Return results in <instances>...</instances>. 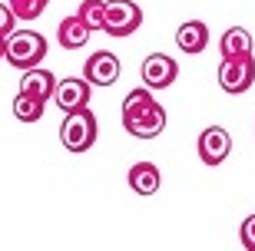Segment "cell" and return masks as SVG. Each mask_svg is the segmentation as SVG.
<instances>
[{
  "label": "cell",
  "instance_id": "cell-1",
  "mask_svg": "<svg viewBox=\"0 0 255 251\" xmlns=\"http://www.w3.org/2000/svg\"><path fill=\"white\" fill-rule=\"evenodd\" d=\"M123 129L136 139H156L166 129V109H162L149 86L132 89L123 99Z\"/></svg>",
  "mask_w": 255,
  "mask_h": 251
},
{
  "label": "cell",
  "instance_id": "cell-2",
  "mask_svg": "<svg viewBox=\"0 0 255 251\" xmlns=\"http://www.w3.org/2000/svg\"><path fill=\"white\" fill-rule=\"evenodd\" d=\"M47 56V40L37 30H13L3 43V60L17 70H33Z\"/></svg>",
  "mask_w": 255,
  "mask_h": 251
},
{
  "label": "cell",
  "instance_id": "cell-3",
  "mask_svg": "<svg viewBox=\"0 0 255 251\" xmlns=\"http://www.w3.org/2000/svg\"><path fill=\"white\" fill-rule=\"evenodd\" d=\"M96 136H100V129H96V116L90 112V106L86 109H76V112H66V119L60 122V142H63L66 152H86L93 149Z\"/></svg>",
  "mask_w": 255,
  "mask_h": 251
},
{
  "label": "cell",
  "instance_id": "cell-4",
  "mask_svg": "<svg viewBox=\"0 0 255 251\" xmlns=\"http://www.w3.org/2000/svg\"><path fill=\"white\" fill-rule=\"evenodd\" d=\"M255 83V60L252 56H222L219 63V86L229 96L249 93Z\"/></svg>",
  "mask_w": 255,
  "mask_h": 251
},
{
  "label": "cell",
  "instance_id": "cell-5",
  "mask_svg": "<svg viewBox=\"0 0 255 251\" xmlns=\"http://www.w3.org/2000/svg\"><path fill=\"white\" fill-rule=\"evenodd\" d=\"M142 27V10L132 0H106V20L103 30L110 37H129Z\"/></svg>",
  "mask_w": 255,
  "mask_h": 251
},
{
  "label": "cell",
  "instance_id": "cell-6",
  "mask_svg": "<svg viewBox=\"0 0 255 251\" xmlns=\"http://www.w3.org/2000/svg\"><path fill=\"white\" fill-rule=\"evenodd\" d=\"M142 83L149 86V89H166V86L176 83V76H179V63L172 60V56L166 53H149L146 60H142Z\"/></svg>",
  "mask_w": 255,
  "mask_h": 251
},
{
  "label": "cell",
  "instance_id": "cell-7",
  "mask_svg": "<svg viewBox=\"0 0 255 251\" xmlns=\"http://www.w3.org/2000/svg\"><path fill=\"white\" fill-rule=\"evenodd\" d=\"M90 89L93 83L86 76H66L57 83V93H53V102H57L63 112H76V109H86L90 106Z\"/></svg>",
  "mask_w": 255,
  "mask_h": 251
},
{
  "label": "cell",
  "instance_id": "cell-8",
  "mask_svg": "<svg viewBox=\"0 0 255 251\" xmlns=\"http://www.w3.org/2000/svg\"><path fill=\"white\" fill-rule=\"evenodd\" d=\"M232 152V136H229L222 126H209L202 129L199 136V159L206 162V166H222Z\"/></svg>",
  "mask_w": 255,
  "mask_h": 251
},
{
  "label": "cell",
  "instance_id": "cell-9",
  "mask_svg": "<svg viewBox=\"0 0 255 251\" xmlns=\"http://www.w3.org/2000/svg\"><path fill=\"white\" fill-rule=\"evenodd\" d=\"M83 76H86L93 86H113L116 80H120V56L110 53V50H100V53L86 56Z\"/></svg>",
  "mask_w": 255,
  "mask_h": 251
},
{
  "label": "cell",
  "instance_id": "cell-10",
  "mask_svg": "<svg viewBox=\"0 0 255 251\" xmlns=\"http://www.w3.org/2000/svg\"><path fill=\"white\" fill-rule=\"evenodd\" d=\"M57 83H60V80L50 73V70L33 66V70H23V76H20V93L37 96V99L50 102V99H53V93H57Z\"/></svg>",
  "mask_w": 255,
  "mask_h": 251
},
{
  "label": "cell",
  "instance_id": "cell-11",
  "mask_svg": "<svg viewBox=\"0 0 255 251\" xmlns=\"http://www.w3.org/2000/svg\"><path fill=\"white\" fill-rule=\"evenodd\" d=\"M129 188L136 195H156L162 185V175H159V166H152V162H136L129 168V175H126Z\"/></svg>",
  "mask_w": 255,
  "mask_h": 251
},
{
  "label": "cell",
  "instance_id": "cell-12",
  "mask_svg": "<svg viewBox=\"0 0 255 251\" xmlns=\"http://www.w3.org/2000/svg\"><path fill=\"white\" fill-rule=\"evenodd\" d=\"M176 47L182 53H202L209 47V27L202 20H186L179 30H176Z\"/></svg>",
  "mask_w": 255,
  "mask_h": 251
},
{
  "label": "cell",
  "instance_id": "cell-13",
  "mask_svg": "<svg viewBox=\"0 0 255 251\" xmlns=\"http://www.w3.org/2000/svg\"><path fill=\"white\" fill-rule=\"evenodd\" d=\"M90 33H93V30H90L83 20L73 13V17H63V20H60V27H57V43H60L63 50H83L86 40H90Z\"/></svg>",
  "mask_w": 255,
  "mask_h": 251
},
{
  "label": "cell",
  "instance_id": "cell-14",
  "mask_svg": "<svg viewBox=\"0 0 255 251\" xmlns=\"http://www.w3.org/2000/svg\"><path fill=\"white\" fill-rule=\"evenodd\" d=\"M252 33L242 27H229L219 40V53L222 56H252Z\"/></svg>",
  "mask_w": 255,
  "mask_h": 251
},
{
  "label": "cell",
  "instance_id": "cell-15",
  "mask_svg": "<svg viewBox=\"0 0 255 251\" xmlns=\"http://www.w3.org/2000/svg\"><path fill=\"white\" fill-rule=\"evenodd\" d=\"M43 109H47V102L37 99V96L17 93V99H13V116H17L20 122H40L43 119Z\"/></svg>",
  "mask_w": 255,
  "mask_h": 251
},
{
  "label": "cell",
  "instance_id": "cell-16",
  "mask_svg": "<svg viewBox=\"0 0 255 251\" xmlns=\"http://www.w3.org/2000/svg\"><path fill=\"white\" fill-rule=\"evenodd\" d=\"M76 17L83 20L90 30H103V20H106V0H83Z\"/></svg>",
  "mask_w": 255,
  "mask_h": 251
},
{
  "label": "cell",
  "instance_id": "cell-17",
  "mask_svg": "<svg viewBox=\"0 0 255 251\" xmlns=\"http://www.w3.org/2000/svg\"><path fill=\"white\" fill-rule=\"evenodd\" d=\"M10 10L17 13V20H37L43 10H47L50 0H7Z\"/></svg>",
  "mask_w": 255,
  "mask_h": 251
},
{
  "label": "cell",
  "instance_id": "cell-18",
  "mask_svg": "<svg viewBox=\"0 0 255 251\" xmlns=\"http://www.w3.org/2000/svg\"><path fill=\"white\" fill-rule=\"evenodd\" d=\"M13 30H17V13H13V10H10V3L3 0V3H0V37L7 40Z\"/></svg>",
  "mask_w": 255,
  "mask_h": 251
},
{
  "label": "cell",
  "instance_id": "cell-19",
  "mask_svg": "<svg viewBox=\"0 0 255 251\" xmlns=\"http://www.w3.org/2000/svg\"><path fill=\"white\" fill-rule=\"evenodd\" d=\"M239 242L246 251H255V215H249L246 222L239 225Z\"/></svg>",
  "mask_w": 255,
  "mask_h": 251
},
{
  "label": "cell",
  "instance_id": "cell-20",
  "mask_svg": "<svg viewBox=\"0 0 255 251\" xmlns=\"http://www.w3.org/2000/svg\"><path fill=\"white\" fill-rule=\"evenodd\" d=\"M3 43H7V40H3V37H0V56H3Z\"/></svg>",
  "mask_w": 255,
  "mask_h": 251
}]
</instances>
